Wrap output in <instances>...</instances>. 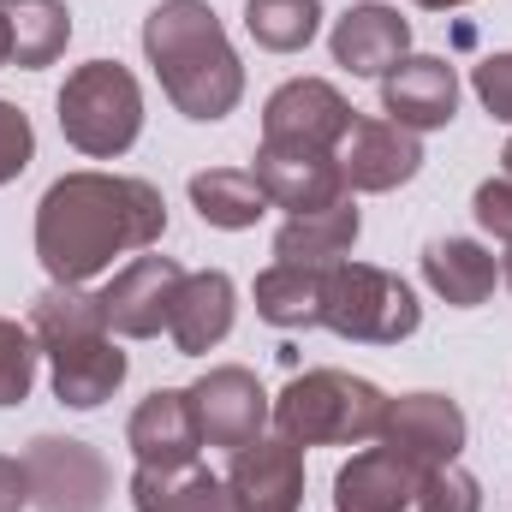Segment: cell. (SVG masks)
Returning <instances> with one entry per match:
<instances>
[{"mask_svg":"<svg viewBox=\"0 0 512 512\" xmlns=\"http://www.w3.org/2000/svg\"><path fill=\"white\" fill-rule=\"evenodd\" d=\"M126 447L137 453V465H185V459H197L203 429H197L191 387H161V393H149V399L131 411Z\"/></svg>","mask_w":512,"mask_h":512,"instance_id":"cell-17","label":"cell"},{"mask_svg":"<svg viewBox=\"0 0 512 512\" xmlns=\"http://www.w3.org/2000/svg\"><path fill=\"white\" fill-rule=\"evenodd\" d=\"M417 483H423L417 465H405V459L387 453V447H370V453H358V459L340 465V477H334V507L340 512H405L417 501Z\"/></svg>","mask_w":512,"mask_h":512,"instance_id":"cell-20","label":"cell"},{"mask_svg":"<svg viewBox=\"0 0 512 512\" xmlns=\"http://www.w3.org/2000/svg\"><path fill=\"white\" fill-rule=\"evenodd\" d=\"M417 512H483V489H477V477L471 471H459V465H441V471H423V483H417Z\"/></svg>","mask_w":512,"mask_h":512,"instance_id":"cell-28","label":"cell"},{"mask_svg":"<svg viewBox=\"0 0 512 512\" xmlns=\"http://www.w3.org/2000/svg\"><path fill=\"white\" fill-rule=\"evenodd\" d=\"M0 18H6V36H12V66H24V72L54 66L72 42L66 0H0Z\"/></svg>","mask_w":512,"mask_h":512,"instance_id":"cell-23","label":"cell"},{"mask_svg":"<svg viewBox=\"0 0 512 512\" xmlns=\"http://www.w3.org/2000/svg\"><path fill=\"white\" fill-rule=\"evenodd\" d=\"M382 108L405 131H441L459 114V72L441 54H405L382 78Z\"/></svg>","mask_w":512,"mask_h":512,"instance_id":"cell-13","label":"cell"},{"mask_svg":"<svg viewBox=\"0 0 512 512\" xmlns=\"http://www.w3.org/2000/svg\"><path fill=\"white\" fill-rule=\"evenodd\" d=\"M256 185L274 209L286 215H310V209H328L346 197V173H340V155H292V149H256Z\"/></svg>","mask_w":512,"mask_h":512,"instance_id":"cell-16","label":"cell"},{"mask_svg":"<svg viewBox=\"0 0 512 512\" xmlns=\"http://www.w3.org/2000/svg\"><path fill=\"white\" fill-rule=\"evenodd\" d=\"M143 54L161 78V96L197 126L227 120L245 96V66L209 0H161L143 18Z\"/></svg>","mask_w":512,"mask_h":512,"instance_id":"cell-2","label":"cell"},{"mask_svg":"<svg viewBox=\"0 0 512 512\" xmlns=\"http://www.w3.org/2000/svg\"><path fill=\"white\" fill-rule=\"evenodd\" d=\"M30 334L42 358L54 364V399L72 411L108 405L126 382V352L114 346V328L102 316V298L84 286H48L30 310Z\"/></svg>","mask_w":512,"mask_h":512,"instance_id":"cell-3","label":"cell"},{"mask_svg":"<svg viewBox=\"0 0 512 512\" xmlns=\"http://www.w3.org/2000/svg\"><path fill=\"white\" fill-rule=\"evenodd\" d=\"M245 30L268 54H298L322 30V0H245Z\"/></svg>","mask_w":512,"mask_h":512,"instance_id":"cell-26","label":"cell"},{"mask_svg":"<svg viewBox=\"0 0 512 512\" xmlns=\"http://www.w3.org/2000/svg\"><path fill=\"white\" fill-rule=\"evenodd\" d=\"M501 280L512 286V245H507V256H501Z\"/></svg>","mask_w":512,"mask_h":512,"instance_id":"cell-36","label":"cell"},{"mask_svg":"<svg viewBox=\"0 0 512 512\" xmlns=\"http://www.w3.org/2000/svg\"><path fill=\"white\" fill-rule=\"evenodd\" d=\"M256 316L268 328H322V268L274 262L256 274Z\"/></svg>","mask_w":512,"mask_h":512,"instance_id":"cell-25","label":"cell"},{"mask_svg":"<svg viewBox=\"0 0 512 512\" xmlns=\"http://www.w3.org/2000/svg\"><path fill=\"white\" fill-rule=\"evenodd\" d=\"M501 173L512 179V137H507V149H501Z\"/></svg>","mask_w":512,"mask_h":512,"instance_id":"cell-35","label":"cell"},{"mask_svg":"<svg viewBox=\"0 0 512 512\" xmlns=\"http://www.w3.org/2000/svg\"><path fill=\"white\" fill-rule=\"evenodd\" d=\"M423 280H429V292L447 298L453 310H477V304L495 292L501 262L483 251L477 239H435V245L423 251Z\"/></svg>","mask_w":512,"mask_h":512,"instance_id":"cell-22","label":"cell"},{"mask_svg":"<svg viewBox=\"0 0 512 512\" xmlns=\"http://www.w3.org/2000/svg\"><path fill=\"white\" fill-rule=\"evenodd\" d=\"M30 161H36V131L12 102H0V185H12Z\"/></svg>","mask_w":512,"mask_h":512,"instance_id":"cell-29","label":"cell"},{"mask_svg":"<svg viewBox=\"0 0 512 512\" xmlns=\"http://www.w3.org/2000/svg\"><path fill=\"white\" fill-rule=\"evenodd\" d=\"M417 167H423L417 131L393 126V120H352L346 143H340L346 191H399L417 179Z\"/></svg>","mask_w":512,"mask_h":512,"instance_id":"cell-14","label":"cell"},{"mask_svg":"<svg viewBox=\"0 0 512 512\" xmlns=\"http://www.w3.org/2000/svg\"><path fill=\"white\" fill-rule=\"evenodd\" d=\"M382 423H387V393L364 376H346V370H304L274 399V429L292 447L376 441Z\"/></svg>","mask_w":512,"mask_h":512,"instance_id":"cell-4","label":"cell"},{"mask_svg":"<svg viewBox=\"0 0 512 512\" xmlns=\"http://www.w3.org/2000/svg\"><path fill=\"white\" fill-rule=\"evenodd\" d=\"M471 90H477V102H483L495 120H512V54H489V60L471 72Z\"/></svg>","mask_w":512,"mask_h":512,"instance_id":"cell-30","label":"cell"},{"mask_svg":"<svg viewBox=\"0 0 512 512\" xmlns=\"http://www.w3.org/2000/svg\"><path fill=\"white\" fill-rule=\"evenodd\" d=\"M233 310H239V292H233V280H227L221 268L185 274L167 334H173V346H179L185 358H203V352H215V346L233 334Z\"/></svg>","mask_w":512,"mask_h":512,"instance_id":"cell-18","label":"cell"},{"mask_svg":"<svg viewBox=\"0 0 512 512\" xmlns=\"http://www.w3.org/2000/svg\"><path fill=\"white\" fill-rule=\"evenodd\" d=\"M179 286H185V268L173 256H131L126 268L96 292L102 298V316L120 340H155L167 322H173V304H179Z\"/></svg>","mask_w":512,"mask_h":512,"instance_id":"cell-9","label":"cell"},{"mask_svg":"<svg viewBox=\"0 0 512 512\" xmlns=\"http://www.w3.org/2000/svg\"><path fill=\"white\" fill-rule=\"evenodd\" d=\"M131 507L137 512H239L227 477L203 471L197 459L185 465H137L131 471Z\"/></svg>","mask_w":512,"mask_h":512,"instance_id":"cell-19","label":"cell"},{"mask_svg":"<svg viewBox=\"0 0 512 512\" xmlns=\"http://www.w3.org/2000/svg\"><path fill=\"white\" fill-rule=\"evenodd\" d=\"M352 120H358L352 102L328 78H292L262 108V143L292 149V155H340Z\"/></svg>","mask_w":512,"mask_h":512,"instance_id":"cell-8","label":"cell"},{"mask_svg":"<svg viewBox=\"0 0 512 512\" xmlns=\"http://www.w3.org/2000/svg\"><path fill=\"white\" fill-rule=\"evenodd\" d=\"M0 66H12V36H6V18H0Z\"/></svg>","mask_w":512,"mask_h":512,"instance_id":"cell-33","label":"cell"},{"mask_svg":"<svg viewBox=\"0 0 512 512\" xmlns=\"http://www.w3.org/2000/svg\"><path fill=\"white\" fill-rule=\"evenodd\" d=\"M328 48H334V66H346L352 78H387L411 48V24L382 0H364V6L334 18Z\"/></svg>","mask_w":512,"mask_h":512,"instance_id":"cell-15","label":"cell"},{"mask_svg":"<svg viewBox=\"0 0 512 512\" xmlns=\"http://www.w3.org/2000/svg\"><path fill=\"white\" fill-rule=\"evenodd\" d=\"M417 6H429V12H453V6H471V0H417Z\"/></svg>","mask_w":512,"mask_h":512,"instance_id":"cell-34","label":"cell"},{"mask_svg":"<svg viewBox=\"0 0 512 512\" xmlns=\"http://www.w3.org/2000/svg\"><path fill=\"white\" fill-rule=\"evenodd\" d=\"M161 233V191L126 173H66L36 203V256L54 286H84L102 268H114V256L155 251Z\"/></svg>","mask_w":512,"mask_h":512,"instance_id":"cell-1","label":"cell"},{"mask_svg":"<svg viewBox=\"0 0 512 512\" xmlns=\"http://www.w3.org/2000/svg\"><path fill=\"white\" fill-rule=\"evenodd\" d=\"M382 447L399 453L405 465H417V471L459 465V453H465V411H459L447 393H405V399H387Z\"/></svg>","mask_w":512,"mask_h":512,"instance_id":"cell-10","label":"cell"},{"mask_svg":"<svg viewBox=\"0 0 512 512\" xmlns=\"http://www.w3.org/2000/svg\"><path fill=\"white\" fill-rule=\"evenodd\" d=\"M191 405H197V429H203V447H251L256 435L268 429L274 417V399L262 393L251 370L239 364H221L209 376L191 382Z\"/></svg>","mask_w":512,"mask_h":512,"instance_id":"cell-11","label":"cell"},{"mask_svg":"<svg viewBox=\"0 0 512 512\" xmlns=\"http://www.w3.org/2000/svg\"><path fill=\"white\" fill-rule=\"evenodd\" d=\"M36 358H42L36 334L0 316V411L30 399V387H36Z\"/></svg>","mask_w":512,"mask_h":512,"instance_id":"cell-27","label":"cell"},{"mask_svg":"<svg viewBox=\"0 0 512 512\" xmlns=\"http://www.w3.org/2000/svg\"><path fill=\"white\" fill-rule=\"evenodd\" d=\"M143 131V90L120 60H90L66 78L60 90V137L90 155V161H114L126 155Z\"/></svg>","mask_w":512,"mask_h":512,"instance_id":"cell-6","label":"cell"},{"mask_svg":"<svg viewBox=\"0 0 512 512\" xmlns=\"http://www.w3.org/2000/svg\"><path fill=\"white\" fill-rule=\"evenodd\" d=\"M191 209L221 233H245L268 215V197L251 167H209V173H191Z\"/></svg>","mask_w":512,"mask_h":512,"instance_id":"cell-24","label":"cell"},{"mask_svg":"<svg viewBox=\"0 0 512 512\" xmlns=\"http://www.w3.org/2000/svg\"><path fill=\"white\" fill-rule=\"evenodd\" d=\"M471 209H477V227L483 233H495V239H507L512 245V179H483L477 185V197H471Z\"/></svg>","mask_w":512,"mask_h":512,"instance_id":"cell-31","label":"cell"},{"mask_svg":"<svg viewBox=\"0 0 512 512\" xmlns=\"http://www.w3.org/2000/svg\"><path fill=\"white\" fill-rule=\"evenodd\" d=\"M227 489L239 512H298L304 507V453L286 435H256L233 453Z\"/></svg>","mask_w":512,"mask_h":512,"instance_id":"cell-12","label":"cell"},{"mask_svg":"<svg viewBox=\"0 0 512 512\" xmlns=\"http://www.w3.org/2000/svg\"><path fill=\"white\" fill-rule=\"evenodd\" d=\"M24 483L36 512H102L114 495V471L90 441L72 435H36L24 447Z\"/></svg>","mask_w":512,"mask_h":512,"instance_id":"cell-7","label":"cell"},{"mask_svg":"<svg viewBox=\"0 0 512 512\" xmlns=\"http://www.w3.org/2000/svg\"><path fill=\"white\" fill-rule=\"evenodd\" d=\"M417 322H423V304L393 268L352 262V256L322 268V328H334L340 340L399 346L417 334Z\"/></svg>","mask_w":512,"mask_h":512,"instance_id":"cell-5","label":"cell"},{"mask_svg":"<svg viewBox=\"0 0 512 512\" xmlns=\"http://www.w3.org/2000/svg\"><path fill=\"white\" fill-rule=\"evenodd\" d=\"M364 221L352 209V197L328 203V209H310V215H286V227L274 233V262H298V268H334L346 262L358 245Z\"/></svg>","mask_w":512,"mask_h":512,"instance_id":"cell-21","label":"cell"},{"mask_svg":"<svg viewBox=\"0 0 512 512\" xmlns=\"http://www.w3.org/2000/svg\"><path fill=\"white\" fill-rule=\"evenodd\" d=\"M30 507V483H24V465L0 453V512H24Z\"/></svg>","mask_w":512,"mask_h":512,"instance_id":"cell-32","label":"cell"}]
</instances>
